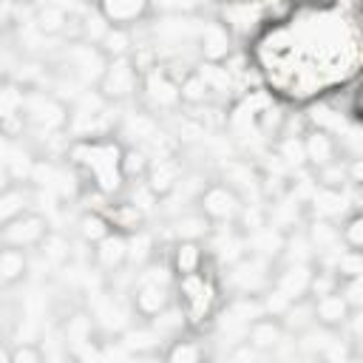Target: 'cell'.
<instances>
[{"label": "cell", "instance_id": "obj_1", "mask_svg": "<svg viewBox=\"0 0 363 363\" xmlns=\"http://www.w3.org/2000/svg\"><path fill=\"white\" fill-rule=\"evenodd\" d=\"M250 57L275 99L315 102L363 74V3L303 0L255 34Z\"/></svg>", "mask_w": 363, "mask_h": 363}, {"label": "cell", "instance_id": "obj_2", "mask_svg": "<svg viewBox=\"0 0 363 363\" xmlns=\"http://www.w3.org/2000/svg\"><path fill=\"white\" fill-rule=\"evenodd\" d=\"M122 150L125 142H119V136L113 133L74 136L65 147V159L82 179H88L94 190H99L108 199H116L128 187V179L122 173Z\"/></svg>", "mask_w": 363, "mask_h": 363}, {"label": "cell", "instance_id": "obj_3", "mask_svg": "<svg viewBox=\"0 0 363 363\" xmlns=\"http://www.w3.org/2000/svg\"><path fill=\"white\" fill-rule=\"evenodd\" d=\"M173 292H176V303L184 315L187 332L199 335L218 320L224 298H221V278L216 272L213 258L207 261L204 269L190 272V275H179Z\"/></svg>", "mask_w": 363, "mask_h": 363}, {"label": "cell", "instance_id": "obj_4", "mask_svg": "<svg viewBox=\"0 0 363 363\" xmlns=\"http://www.w3.org/2000/svg\"><path fill=\"white\" fill-rule=\"evenodd\" d=\"M23 119H26V130L45 133V136H62L71 122V102H65L54 91L28 88Z\"/></svg>", "mask_w": 363, "mask_h": 363}, {"label": "cell", "instance_id": "obj_5", "mask_svg": "<svg viewBox=\"0 0 363 363\" xmlns=\"http://www.w3.org/2000/svg\"><path fill=\"white\" fill-rule=\"evenodd\" d=\"M244 196L224 179H216L210 184H204L196 196V207L210 218L213 227H227L235 224L241 210H244Z\"/></svg>", "mask_w": 363, "mask_h": 363}, {"label": "cell", "instance_id": "obj_6", "mask_svg": "<svg viewBox=\"0 0 363 363\" xmlns=\"http://www.w3.org/2000/svg\"><path fill=\"white\" fill-rule=\"evenodd\" d=\"M142 68L136 65L133 54L130 57H119V60H108L99 82H96V91L113 102V105H122L128 99H133L139 91H142Z\"/></svg>", "mask_w": 363, "mask_h": 363}, {"label": "cell", "instance_id": "obj_7", "mask_svg": "<svg viewBox=\"0 0 363 363\" xmlns=\"http://www.w3.org/2000/svg\"><path fill=\"white\" fill-rule=\"evenodd\" d=\"M48 233H51L48 218L37 210H26V213L14 216L11 221L0 224V244L20 247V250H37Z\"/></svg>", "mask_w": 363, "mask_h": 363}, {"label": "cell", "instance_id": "obj_8", "mask_svg": "<svg viewBox=\"0 0 363 363\" xmlns=\"http://www.w3.org/2000/svg\"><path fill=\"white\" fill-rule=\"evenodd\" d=\"M233 26L227 20L218 17H207L199 23V34H196V54L199 60L207 62H227L233 57Z\"/></svg>", "mask_w": 363, "mask_h": 363}, {"label": "cell", "instance_id": "obj_9", "mask_svg": "<svg viewBox=\"0 0 363 363\" xmlns=\"http://www.w3.org/2000/svg\"><path fill=\"white\" fill-rule=\"evenodd\" d=\"M142 94H145V99L156 111H176L182 105L179 79L164 65H156V68L145 71V77H142Z\"/></svg>", "mask_w": 363, "mask_h": 363}, {"label": "cell", "instance_id": "obj_10", "mask_svg": "<svg viewBox=\"0 0 363 363\" xmlns=\"http://www.w3.org/2000/svg\"><path fill=\"white\" fill-rule=\"evenodd\" d=\"M303 150H306V170H320V167H326V164L340 159L337 133H332L326 128H318V125H306Z\"/></svg>", "mask_w": 363, "mask_h": 363}, {"label": "cell", "instance_id": "obj_11", "mask_svg": "<svg viewBox=\"0 0 363 363\" xmlns=\"http://www.w3.org/2000/svg\"><path fill=\"white\" fill-rule=\"evenodd\" d=\"M312 309H315V323L326 326V329H343L349 326L352 315H354V306L349 303V298L343 295V289H332L320 298H312Z\"/></svg>", "mask_w": 363, "mask_h": 363}, {"label": "cell", "instance_id": "obj_12", "mask_svg": "<svg viewBox=\"0 0 363 363\" xmlns=\"http://www.w3.org/2000/svg\"><path fill=\"white\" fill-rule=\"evenodd\" d=\"M286 335H289V329H286V323L281 320V318H275V315H261V318H255L250 326H247V343H252L261 354H272V352H278L284 343H286Z\"/></svg>", "mask_w": 363, "mask_h": 363}, {"label": "cell", "instance_id": "obj_13", "mask_svg": "<svg viewBox=\"0 0 363 363\" xmlns=\"http://www.w3.org/2000/svg\"><path fill=\"white\" fill-rule=\"evenodd\" d=\"M91 258H94V267L102 269L105 275H116L128 267V235L113 230L111 235H105L102 241L94 244L91 250Z\"/></svg>", "mask_w": 363, "mask_h": 363}, {"label": "cell", "instance_id": "obj_14", "mask_svg": "<svg viewBox=\"0 0 363 363\" xmlns=\"http://www.w3.org/2000/svg\"><path fill=\"white\" fill-rule=\"evenodd\" d=\"M312 275H315V264H303V261H284V267L272 275V286H275V289H281L286 298L301 301V298H309Z\"/></svg>", "mask_w": 363, "mask_h": 363}, {"label": "cell", "instance_id": "obj_15", "mask_svg": "<svg viewBox=\"0 0 363 363\" xmlns=\"http://www.w3.org/2000/svg\"><path fill=\"white\" fill-rule=\"evenodd\" d=\"M94 6L99 9V14L111 23V26H139L150 9H153V0H94Z\"/></svg>", "mask_w": 363, "mask_h": 363}, {"label": "cell", "instance_id": "obj_16", "mask_svg": "<svg viewBox=\"0 0 363 363\" xmlns=\"http://www.w3.org/2000/svg\"><path fill=\"white\" fill-rule=\"evenodd\" d=\"M145 182H147V187H150L159 199H167L170 193H176V187H179V182H182V162H179L176 156H170V153L156 156V159L150 162V170H147Z\"/></svg>", "mask_w": 363, "mask_h": 363}, {"label": "cell", "instance_id": "obj_17", "mask_svg": "<svg viewBox=\"0 0 363 363\" xmlns=\"http://www.w3.org/2000/svg\"><path fill=\"white\" fill-rule=\"evenodd\" d=\"M102 210H105V216L111 218L113 230H119V233H125V235H133V233L145 230L147 213H145V210H142L136 201H130V199H125V196L108 199Z\"/></svg>", "mask_w": 363, "mask_h": 363}, {"label": "cell", "instance_id": "obj_18", "mask_svg": "<svg viewBox=\"0 0 363 363\" xmlns=\"http://www.w3.org/2000/svg\"><path fill=\"white\" fill-rule=\"evenodd\" d=\"M176 278L179 275H190V272H199L207 267L210 261V252L201 241H187V238H176L173 247H170V255H167Z\"/></svg>", "mask_w": 363, "mask_h": 363}, {"label": "cell", "instance_id": "obj_19", "mask_svg": "<svg viewBox=\"0 0 363 363\" xmlns=\"http://www.w3.org/2000/svg\"><path fill=\"white\" fill-rule=\"evenodd\" d=\"M37 184L31 182H6L3 184V193H0V224L3 221H11L14 216L26 213V210H34V196H37Z\"/></svg>", "mask_w": 363, "mask_h": 363}, {"label": "cell", "instance_id": "obj_20", "mask_svg": "<svg viewBox=\"0 0 363 363\" xmlns=\"http://www.w3.org/2000/svg\"><path fill=\"white\" fill-rule=\"evenodd\" d=\"M346 190H335V187H320L315 184L309 199H306V210L312 218H337L346 213Z\"/></svg>", "mask_w": 363, "mask_h": 363}, {"label": "cell", "instance_id": "obj_21", "mask_svg": "<svg viewBox=\"0 0 363 363\" xmlns=\"http://www.w3.org/2000/svg\"><path fill=\"white\" fill-rule=\"evenodd\" d=\"M162 340H164V335H162L150 320H145V323H139V326L128 323V326L119 332V346H122L125 352H133V354H147V352L159 349Z\"/></svg>", "mask_w": 363, "mask_h": 363}, {"label": "cell", "instance_id": "obj_22", "mask_svg": "<svg viewBox=\"0 0 363 363\" xmlns=\"http://www.w3.org/2000/svg\"><path fill=\"white\" fill-rule=\"evenodd\" d=\"M68 23H77V17L62 6V3H45V6H37L34 9V17H31V26L45 34V37H57L62 31H68Z\"/></svg>", "mask_w": 363, "mask_h": 363}, {"label": "cell", "instance_id": "obj_23", "mask_svg": "<svg viewBox=\"0 0 363 363\" xmlns=\"http://www.w3.org/2000/svg\"><path fill=\"white\" fill-rule=\"evenodd\" d=\"M28 250L0 244V286L11 289L28 275Z\"/></svg>", "mask_w": 363, "mask_h": 363}, {"label": "cell", "instance_id": "obj_24", "mask_svg": "<svg viewBox=\"0 0 363 363\" xmlns=\"http://www.w3.org/2000/svg\"><path fill=\"white\" fill-rule=\"evenodd\" d=\"M159 354H162V360H167V363H199V360L207 357V349L199 343V337L179 332V335L170 337V343H167Z\"/></svg>", "mask_w": 363, "mask_h": 363}, {"label": "cell", "instance_id": "obj_25", "mask_svg": "<svg viewBox=\"0 0 363 363\" xmlns=\"http://www.w3.org/2000/svg\"><path fill=\"white\" fill-rule=\"evenodd\" d=\"M113 233V224H111V218L105 216V210H99V207H88V210H82L79 213V218H77V235L85 241V244H96V241H102L105 235H111Z\"/></svg>", "mask_w": 363, "mask_h": 363}, {"label": "cell", "instance_id": "obj_26", "mask_svg": "<svg viewBox=\"0 0 363 363\" xmlns=\"http://www.w3.org/2000/svg\"><path fill=\"white\" fill-rule=\"evenodd\" d=\"M306 235H309L318 258L323 252H332V250L343 247V241H340V224H335V218H312L309 227H306Z\"/></svg>", "mask_w": 363, "mask_h": 363}, {"label": "cell", "instance_id": "obj_27", "mask_svg": "<svg viewBox=\"0 0 363 363\" xmlns=\"http://www.w3.org/2000/svg\"><path fill=\"white\" fill-rule=\"evenodd\" d=\"M210 230H213V224H210V218H207L199 207H196L193 213H184V216H179V218H173V221H170L173 241H176V238L201 241V238H207V235H210Z\"/></svg>", "mask_w": 363, "mask_h": 363}, {"label": "cell", "instance_id": "obj_28", "mask_svg": "<svg viewBox=\"0 0 363 363\" xmlns=\"http://www.w3.org/2000/svg\"><path fill=\"white\" fill-rule=\"evenodd\" d=\"M96 45H99V51H102L108 60L130 57L133 48H136V43H133V28H128V26H111V28L102 34V40H99Z\"/></svg>", "mask_w": 363, "mask_h": 363}, {"label": "cell", "instance_id": "obj_29", "mask_svg": "<svg viewBox=\"0 0 363 363\" xmlns=\"http://www.w3.org/2000/svg\"><path fill=\"white\" fill-rule=\"evenodd\" d=\"M179 91H182V105H187V108H199V105H210V102H216L210 85H207L204 77L196 71V65L179 79Z\"/></svg>", "mask_w": 363, "mask_h": 363}, {"label": "cell", "instance_id": "obj_30", "mask_svg": "<svg viewBox=\"0 0 363 363\" xmlns=\"http://www.w3.org/2000/svg\"><path fill=\"white\" fill-rule=\"evenodd\" d=\"M196 71L204 77V82L210 85V91H213L216 99H227V94L233 91V71H230L224 62H207V60H199Z\"/></svg>", "mask_w": 363, "mask_h": 363}, {"label": "cell", "instance_id": "obj_31", "mask_svg": "<svg viewBox=\"0 0 363 363\" xmlns=\"http://www.w3.org/2000/svg\"><path fill=\"white\" fill-rule=\"evenodd\" d=\"M62 337L74 352L82 349V346H91V340H94V318L85 315V312H74L62 326Z\"/></svg>", "mask_w": 363, "mask_h": 363}, {"label": "cell", "instance_id": "obj_32", "mask_svg": "<svg viewBox=\"0 0 363 363\" xmlns=\"http://www.w3.org/2000/svg\"><path fill=\"white\" fill-rule=\"evenodd\" d=\"M150 162H153V156L142 145H125V150H122V173H125L128 182H142L147 176V170H150Z\"/></svg>", "mask_w": 363, "mask_h": 363}, {"label": "cell", "instance_id": "obj_33", "mask_svg": "<svg viewBox=\"0 0 363 363\" xmlns=\"http://www.w3.org/2000/svg\"><path fill=\"white\" fill-rule=\"evenodd\" d=\"M37 250H40V255H43L48 264H54V267H60V264H65V261L71 258V241H68V235L54 233V230L43 238V244H40Z\"/></svg>", "mask_w": 363, "mask_h": 363}, {"label": "cell", "instance_id": "obj_34", "mask_svg": "<svg viewBox=\"0 0 363 363\" xmlns=\"http://www.w3.org/2000/svg\"><path fill=\"white\" fill-rule=\"evenodd\" d=\"M340 241H343V250H352V252H363V210H354L343 218L340 224Z\"/></svg>", "mask_w": 363, "mask_h": 363}, {"label": "cell", "instance_id": "obj_35", "mask_svg": "<svg viewBox=\"0 0 363 363\" xmlns=\"http://www.w3.org/2000/svg\"><path fill=\"white\" fill-rule=\"evenodd\" d=\"M312 176H315V184H320V187H335V190H346L349 187V176H346V162L343 159H337V162H332V164H326L320 170H312Z\"/></svg>", "mask_w": 363, "mask_h": 363}, {"label": "cell", "instance_id": "obj_36", "mask_svg": "<svg viewBox=\"0 0 363 363\" xmlns=\"http://www.w3.org/2000/svg\"><path fill=\"white\" fill-rule=\"evenodd\" d=\"M45 352L37 343H14L9 352H3V363H45Z\"/></svg>", "mask_w": 363, "mask_h": 363}, {"label": "cell", "instance_id": "obj_37", "mask_svg": "<svg viewBox=\"0 0 363 363\" xmlns=\"http://www.w3.org/2000/svg\"><path fill=\"white\" fill-rule=\"evenodd\" d=\"M346 176H349V184L352 187H360L363 190V153H357V156H352L346 162Z\"/></svg>", "mask_w": 363, "mask_h": 363}, {"label": "cell", "instance_id": "obj_38", "mask_svg": "<svg viewBox=\"0 0 363 363\" xmlns=\"http://www.w3.org/2000/svg\"><path fill=\"white\" fill-rule=\"evenodd\" d=\"M349 111H352V116H354L357 122H363V85L352 94V108H349Z\"/></svg>", "mask_w": 363, "mask_h": 363}, {"label": "cell", "instance_id": "obj_39", "mask_svg": "<svg viewBox=\"0 0 363 363\" xmlns=\"http://www.w3.org/2000/svg\"><path fill=\"white\" fill-rule=\"evenodd\" d=\"M360 3H363V0H360Z\"/></svg>", "mask_w": 363, "mask_h": 363}]
</instances>
